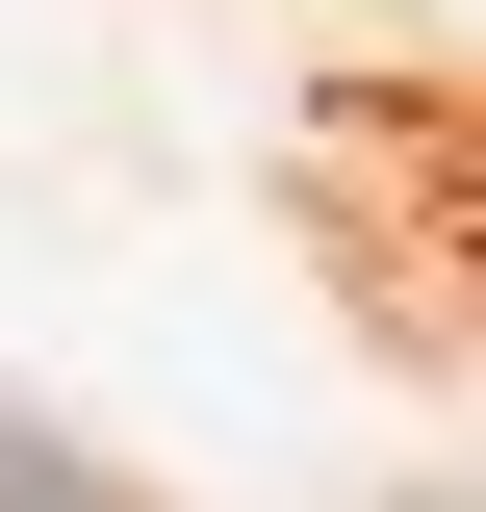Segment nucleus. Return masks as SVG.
<instances>
[{"label": "nucleus", "instance_id": "nucleus-1", "mask_svg": "<svg viewBox=\"0 0 486 512\" xmlns=\"http://www.w3.org/2000/svg\"><path fill=\"white\" fill-rule=\"evenodd\" d=\"M0 512H128V487H103V461H52L26 410H0Z\"/></svg>", "mask_w": 486, "mask_h": 512}]
</instances>
